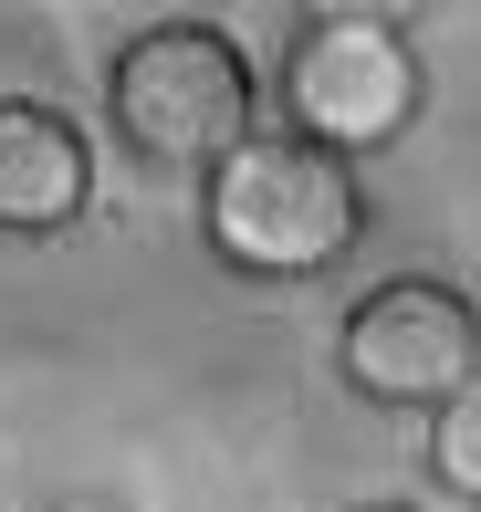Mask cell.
<instances>
[{
	"mask_svg": "<svg viewBox=\"0 0 481 512\" xmlns=\"http://www.w3.org/2000/svg\"><path fill=\"white\" fill-rule=\"evenodd\" d=\"M199 241L241 283H325L366 241V178L314 136L272 126L199 178Z\"/></svg>",
	"mask_w": 481,
	"mask_h": 512,
	"instance_id": "obj_1",
	"label": "cell"
},
{
	"mask_svg": "<svg viewBox=\"0 0 481 512\" xmlns=\"http://www.w3.org/2000/svg\"><path fill=\"white\" fill-rule=\"evenodd\" d=\"M105 126L126 157L147 168H189L210 178L231 147L262 136V74L220 21H147L105 53Z\"/></svg>",
	"mask_w": 481,
	"mask_h": 512,
	"instance_id": "obj_2",
	"label": "cell"
},
{
	"mask_svg": "<svg viewBox=\"0 0 481 512\" xmlns=\"http://www.w3.org/2000/svg\"><path fill=\"white\" fill-rule=\"evenodd\" d=\"M429 471H440L461 502H481V377H471L440 418H429Z\"/></svg>",
	"mask_w": 481,
	"mask_h": 512,
	"instance_id": "obj_6",
	"label": "cell"
},
{
	"mask_svg": "<svg viewBox=\"0 0 481 512\" xmlns=\"http://www.w3.org/2000/svg\"><path fill=\"white\" fill-rule=\"evenodd\" d=\"M335 366H346V387L366 408L440 418L481 377V314H471L461 283H440V272H387V283L356 293L346 335H335Z\"/></svg>",
	"mask_w": 481,
	"mask_h": 512,
	"instance_id": "obj_4",
	"label": "cell"
},
{
	"mask_svg": "<svg viewBox=\"0 0 481 512\" xmlns=\"http://www.w3.org/2000/svg\"><path fill=\"white\" fill-rule=\"evenodd\" d=\"M356 512H419V502H356Z\"/></svg>",
	"mask_w": 481,
	"mask_h": 512,
	"instance_id": "obj_7",
	"label": "cell"
},
{
	"mask_svg": "<svg viewBox=\"0 0 481 512\" xmlns=\"http://www.w3.org/2000/svg\"><path fill=\"white\" fill-rule=\"evenodd\" d=\"M272 105H283L293 136H314L325 157H377L419 126L429 105V63L408 42V21L366 11V0H325L283 32V63H272Z\"/></svg>",
	"mask_w": 481,
	"mask_h": 512,
	"instance_id": "obj_3",
	"label": "cell"
},
{
	"mask_svg": "<svg viewBox=\"0 0 481 512\" xmlns=\"http://www.w3.org/2000/svg\"><path fill=\"white\" fill-rule=\"evenodd\" d=\"M63 512H105V502H63Z\"/></svg>",
	"mask_w": 481,
	"mask_h": 512,
	"instance_id": "obj_8",
	"label": "cell"
},
{
	"mask_svg": "<svg viewBox=\"0 0 481 512\" xmlns=\"http://www.w3.org/2000/svg\"><path fill=\"white\" fill-rule=\"evenodd\" d=\"M95 209V136L53 95H0V241H63Z\"/></svg>",
	"mask_w": 481,
	"mask_h": 512,
	"instance_id": "obj_5",
	"label": "cell"
}]
</instances>
